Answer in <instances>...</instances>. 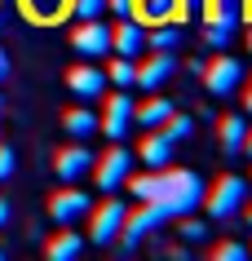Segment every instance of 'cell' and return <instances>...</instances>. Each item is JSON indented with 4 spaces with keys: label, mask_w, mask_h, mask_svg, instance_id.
Returning a JSON list of instances; mask_svg holds the SVG:
<instances>
[{
    "label": "cell",
    "mask_w": 252,
    "mask_h": 261,
    "mask_svg": "<svg viewBox=\"0 0 252 261\" xmlns=\"http://www.w3.org/2000/svg\"><path fill=\"white\" fill-rule=\"evenodd\" d=\"M124 186L137 195V199L155 204L164 217H186V213L199 208V199H204L199 173H186V168H151L146 177H124Z\"/></svg>",
    "instance_id": "obj_1"
},
{
    "label": "cell",
    "mask_w": 252,
    "mask_h": 261,
    "mask_svg": "<svg viewBox=\"0 0 252 261\" xmlns=\"http://www.w3.org/2000/svg\"><path fill=\"white\" fill-rule=\"evenodd\" d=\"M243 199H248V181H243V177H221L199 204L208 208L212 221H226V217H235L239 208H243Z\"/></svg>",
    "instance_id": "obj_2"
},
{
    "label": "cell",
    "mask_w": 252,
    "mask_h": 261,
    "mask_svg": "<svg viewBox=\"0 0 252 261\" xmlns=\"http://www.w3.org/2000/svg\"><path fill=\"white\" fill-rule=\"evenodd\" d=\"M199 75H204V89H208L212 97H230L239 84H243V62L230 58V54H221L217 62H204Z\"/></svg>",
    "instance_id": "obj_3"
},
{
    "label": "cell",
    "mask_w": 252,
    "mask_h": 261,
    "mask_svg": "<svg viewBox=\"0 0 252 261\" xmlns=\"http://www.w3.org/2000/svg\"><path fill=\"white\" fill-rule=\"evenodd\" d=\"M133 173V151H124L115 142V151H106L102 160H93V181L102 195H115V186H124V177Z\"/></svg>",
    "instance_id": "obj_4"
},
{
    "label": "cell",
    "mask_w": 252,
    "mask_h": 261,
    "mask_svg": "<svg viewBox=\"0 0 252 261\" xmlns=\"http://www.w3.org/2000/svg\"><path fill=\"white\" fill-rule=\"evenodd\" d=\"M89 213H93V226H89V239H93V244H115V239H120V230H124V213L128 208L120 204V199H106V204L102 208H89Z\"/></svg>",
    "instance_id": "obj_5"
},
{
    "label": "cell",
    "mask_w": 252,
    "mask_h": 261,
    "mask_svg": "<svg viewBox=\"0 0 252 261\" xmlns=\"http://www.w3.org/2000/svg\"><path fill=\"white\" fill-rule=\"evenodd\" d=\"M71 44H75L80 58H106L111 54V27L102 18H84L75 27V36H71Z\"/></svg>",
    "instance_id": "obj_6"
},
{
    "label": "cell",
    "mask_w": 252,
    "mask_h": 261,
    "mask_svg": "<svg viewBox=\"0 0 252 261\" xmlns=\"http://www.w3.org/2000/svg\"><path fill=\"white\" fill-rule=\"evenodd\" d=\"M159 221H164V213H159L155 204H146V199H142V208H137V213H124V230H120V244H124L128 252H133V248H137L142 239H146V234H155V230H159Z\"/></svg>",
    "instance_id": "obj_7"
},
{
    "label": "cell",
    "mask_w": 252,
    "mask_h": 261,
    "mask_svg": "<svg viewBox=\"0 0 252 261\" xmlns=\"http://www.w3.org/2000/svg\"><path fill=\"white\" fill-rule=\"evenodd\" d=\"M173 71H177V58L151 49V58L133 71V84H137V89H146V93H155V89H164V84H168V75H173Z\"/></svg>",
    "instance_id": "obj_8"
},
{
    "label": "cell",
    "mask_w": 252,
    "mask_h": 261,
    "mask_svg": "<svg viewBox=\"0 0 252 261\" xmlns=\"http://www.w3.org/2000/svg\"><path fill=\"white\" fill-rule=\"evenodd\" d=\"M93 160H98V155L89 151L84 142H75V146H67V151H58L53 173H58L62 181H80V177H89V173H93Z\"/></svg>",
    "instance_id": "obj_9"
},
{
    "label": "cell",
    "mask_w": 252,
    "mask_h": 261,
    "mask_svg": "<svg viewBox=\"0 0 252 261\" xmlns=\"http://www.w3.org/2000/svg\"><path fill=\"white\" fill-rule=\"evenodd\" d=\"M98 128H102L111 142H120L128 128H133V97H128L124 89L111 97V107H106V120H98Z\"/></svg>",
    "instance_id": "obj_10"
},
{
    "label": "cell",
    "mask_w": 252,
    "mask_h": 261,
    "mask_svg": "<svg viewBox=\"0 0 252 261\" xmlns=\"http://www.w3.org/2000/svg\"><path fill=\"white\" fill-rule=\"evenodd\" d=\"M89 195L84 191H58L53 199H49V217L58 221V226H71V221H80V217H89Z\"/></svg>",
    "instance_id": "obj_11"
},
{
    "label": "cell",
    "mask_w": 252,
    "mask_h": 261,
    "mask_svg": "<svg viewBox=\"0 0 252 261\" xmlns=\"http://www.w3.org/2000/svg\"><path fill=\"white\" fill-rule=\"evenodd\" d=\"M111 49H115L120 58H137L142 49H146V31H142L137 18H128V14H124V22L111 31Z\"/></svg>",
    "instance_id": "obj_12"
},
{
    "label": "cell",
    "mask_w": 252,
    "mask_h": 261,
    "mask_svg": "<svg viewBox=\"0 0 252 261\" xmlns=\"http://www.w3.org/2000/svg\"><path fill=\"white\" fill-rule=\"evenodd\" d=\"M173 146H177V142L168 138L164 128H146V142H142V164H146V168H168Z\"/></svg>",
    "instance_id": "obj_13"
},
{
    "label": "cell",
    "mask_w": 252,
    "mask_h": 261,
    "mask_svg": "<svg viewBox=\"0 0 252 261\" xmlns=\"http://www.w3.org/2000/svg\"><path fill=\"white\" fill-rule=\"evenodd\" d=\"M67 89H71L75 97H98L102 89H106V75H102L98 67H71Z\"/></svg>",
    "instance_id": "obj_14"
},
{
    "label": "cell",
    "mask_w": 252,
    "mask_h": 261,
    "mask_svg": "<svg viewBox=\"0 0 252 261\" xmlns=\"http://www.w3.org/2000/svg\"><path fill=\"white\" fill-rule=\"evenodd\" d=\"M44 257H53V261H75V257H84V239H80L75 230H62V234H53V239H49Z\"/></svg>",
    "instance_id": "obj_15"
},
{
    "label": "cell",
    "mask_w": 252,
    "mask_h": 261,
    "mask_svg": "<svg viewBox=\"0 0 252 261\" xmlns=\"http://www.w3.org/2000/svg\"><path fill=\"white\" fill-rule=\"evenodd\" d=\"M243 138H248V120L243 115H226L221 120V151L226 155H243Z\"/></svg>",
    "instance_id": "obj_16"
},
{
    "label": "cell",
    "mask_w": 252,
    "mask_h": 261,
    "mask_svg": "<svg viewBox=\"0 0 252 261\" xmlns=\"http://www.w3.org/2000/svg\"><path fill=\"white\" fill-rule=\"evenodd\" d=\"M168 115H173V102H168V97H155L146 107H133V120H137L142 128H159Z\"/></svg>",
    "instance_id": "obj_17"
},
{
    "label": "cell",
    "mask_w": 252,
    "mask_h": 261,
    "mask_svg": "<svg viewBox=\"0 0 252 261\" xmlns=\"http://www.w3.org/2000/svg\"><path fill=\"white\" fill-rule=\"evenodd\" d=\"M62 124H67V133H71L75 142H84L89 133H98V115H93V111H84V107L67 111V120H62Z\"/></svg>",
    "instance_id": "obj_18"
},
{
    "label": "cell",
    "mask_w": 252,
    "mask_h": 261,
    "mask_svg": "<svg viewBox=\"0 0 252 261\" xmlns=\"http://www.w3.org/2000/svg\"><path fill=\"white\" fill-rule=\"evenodd\" d=\"M137 14V22H164V18L177 14V0H146L142 9H133Z\"/></svg>",
    "instance_id": "obj_19"
},
{
    "label": "cell",
    "mask_w": 252,
    "mask_h": 261,
    "mask_svg": "<svg viewBox=\"0 0 252 261\" xmlns=\"http://www.w3.org/2000/svg\"><path fill=\"white\" fill-rule=\"evenodd\" d=\"M146 44L159 49V54H177V49H182V27H159V31H151Z\"/></svg>",
    "instance_id": "obj_20"
},
{
    "label": "cell",
    "mask_w": 252,
    "mask_h": 261,
    "mask_svg": "<svg viewBox=\"0 0 252 261\" xmlns=\"http://www.w3.org/2000/svg\"><path fill=\"white\" fill-rule=\"evenodd\" d=\"M204 44H208V49H217V54H221L226 44H230V22H221V18H212L208 27H204Z\"/></svg>",
    "instance_id": "obj_21"
},
{
    "label": "cell",
    "mask_w": 252,
    "mask_h": 261,
    "mask_svg": "<svg viewBox=\"0 0 252 261\" xmlns=\"http://www.w3.org/2000/svg\"><path fill=\"white\" fill-rule=\"evenodd\" d=\"M159 128H164V133H168L173 142H186L190 133H195V120H186V115H177V111H173V115H168V120L159 124Z\"/></svg>",
    "instance_id": "obj_22"
},
{
    "label": "cell",
    "mask_w": 252,
    "mask_h": 261,
    "mask_svg": "<svg viewBox=\"0 0 252 261\" xmlns=\"http://www.w3.org/2000/svg\"><path fill=\"white\" fill-rule=\"evenodd\" d=\"M133 58H115L111 62V75H106V80H115V89H128V84H133Z\"/></svg>",
    "instance_id": "obj_23"
},
{
    "label": "cell",
    "mask_w": 252,
    "mask_h": 261,
    "mask_svg": "<svg viewBox=\"0 0 252 261\" xmlns=\"http://www.w3.org/2000/svg\"><path fill=\"white\" fill-rule=\"evenodd\" d=\"M102 9H106V0H71V14L80 18H102Z\"/></svg>",
    "instance_id": "obj_24"
},
{
    "label": "cell",
    "mask_w": 252,
    "mask_h": 261,
    "mask_svg": "<svg viewBox=\"0 0 252 261\" xmlns=\"http://www.w3.org/2000/svg\"><path fill=\"white\" fill-rule=\"evenodd\" d=\"M217 257H221V261H248V248H243V244H221V248H217Z\"/></svg>",
    "instance_id": "obj_25"
},
{
    "label": "cell",
    "mask_w": 252,
    "mask_h": 261,
    "mask_svg": "<svg viewBox=\"0 0 252 261\" xmlns=\"http://www.w3.org/2000/svg\"><path fill=\"white\" fill-rule=\"evenodd\" d=\"M204 234H208V226H204V221H182V239H190V244H199Z\"/></svg>",
    "instance_id": "obj_26"
},
{
    "label": "cell",
    "mask_w": 252,
    "mask_h": 261,
    "mask_svg": "<svg viewBox=\"0 0 252 261\" xmlns=\"http://www.w3.org/2000/svg\"><path fill=\"white\" fill-rule=\"evenodd\" d=\"M14 168H18V160H14V151L5 146V151H0V181H9V177H14Z\"/></svg>",
    "instance_id": "obj_27"
},
{
    "label": "cell",
    "mask_w": 252,
    "mask_h": 261,
    "mask_svg": "<svg viewBox=\"0 0 252 261\" xmlns=\"http://www.w3.org/2000/svg\"><path fill=\"white\" fill-rule=\"evenodd\" d=\"M106 5H111V9H115V18H124V14H133V0H106Z\"/></svg>",
    "instance_id": "obj_28"
},
{
    "label": "cell",
    "mask_w": 252,
    "mask_h": 261,
    "mask_svg": "<svg viewBox=\"0 0 252 261\" xmlns=\"http://www.w3.org/2000/svg\"><path fill=\"white\" fill-rule=\"evenodd\" d=\"M9 217H14V208H9V199H0V226H9Z\"/></svg>",
    "instance_id": "obj_29"
},
{
    "label": "cell",
    "mask_w": 252,
    "mask_h": 261,
    "mask_svg": "<svg viewBox=\"0 0 252 261\" xmlns=\"http://www.w3.org/2000/svg\"><path fill=\"white\" fill-rule=\"evenodd\" d=\"M5 75H9V54L0 49V80H5Z\"/></svg>",
    "instance_id": "obj_30"
},
{
    "label": "cell",
    "mask_w": 252,
    "mask_h": 261,
    "mask_svg": "<svg viewBox=\"0 0 252 261\" xmlns=\"http://www.w3.org/2000/svg\"><path fill=\"white\" fill-rule=\"evenodd\" d=\"M243 107H248V115H252V84H248V93H243Z\"/></svg>",
    "instance_id": "obj_31"
},
{
    "label": "cell",
    "mask_w": 252,
    "mask_h": 261,
    "mask_svg": "<svg viewBox=\"0 0 252 261\" xmlns=\"http://www.w3.org/2000/svg\"><path fill=\"white\" fill-rule=\"evenodd\" d=\"M243 155H252V133H248V138H243Z\"/></svg>",
    "instance_id": "obj_32"
},
{
    "label": "cell",
    "mask_w": 252,
    "mask_h": 261,
    "mask_svg": "<svg viewBox=\"0 0 252 261\" xmlns=\"http://www.w3.org/2000/svg\"><path fill=\"white\" fill-rule=\"evenodd\" d=\"M248 226H252V213H248Z\"/></svg>",
    "instance_id": "obj_33"
},
{
    "label": "cell",
    "mask_w": 252,
    "mask_h": 261,
    "mask_svg": "<svg viewBox=\"0 0 252 261\" xmlns=\"http://www.w3.org/2000/svg\"><path fill=\"white\" fill-rule=\"evenodd\" d=\"M248 49H252V36H248Z\"/></svg>",
    "instance_id": "obj_34"
}]
</instances>
